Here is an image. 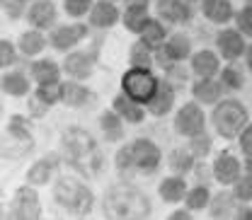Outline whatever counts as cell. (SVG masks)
Segmentation results:
<instances>
[{
	"instance_id": "1",
	"label": "cell",
	"mask_w": 252,
	"mask_h": 220,
	"mask_svg": "<svg viewBox=\"0 0 252 220\" xmlns=\"http://www.w3.org/2000/svg\"><path fill=\"white\" fill-rule=\"evenodd\" d=\"M245 121H248V111L243 109V104H238L233 99L219 104V109L214 111V124H216L220 136H225V138L238 136V131L243 128Z\"/></svg>"
},
{
	"instance_id": "2",
	"label": "cell",
	"mask_w": 252,
	"mask_h": 220,
	"mask_svg": "<svg viewBox=\"0 0 252 220\" xmlns=\"http://www.w3.org/2000/svg\"><path fill=\"white\" fill-rule=\"evenodd\" d=\"M124 90L136 102H148L156 94L158 85H156V78L151 73H146V70H128L124 75Z\"/></svg>"
},
{
	"instance_id": "3",
	"label": "cell",
	"mask_w": 252,
	"mask_h": 220,
	"mask_svg": "<svg viewBox=\"0 0 252 220\" xmlns=\"http://www.w3.org/2000/svg\"><path fill=\"white\" fill-rule=\"evenodd\" d=\"M56 198H59L61 206L73 208V211H88L90 208V201H93L90 193H88V189L75 184V182H65V179H61L59 187H56Z\"/></svg>"
},
{
	"instance_id": "4",
	"label": "cell",
	"mask_w": 252,
	"mask_h": 220,
	"mask_svg": "<svg viewBox=\"0 0 252 220\" xmlns=\"http://www.w3.org/2000/svg\"><path fill=\"white\" fill-rule=\"evenodd\" d=\"M177 131L185 136H196L204 131V114L194 104H185V109L177 114Z\"/></svg>"
},
{
	"instance_id": "5",
	"label": "cell",
	"mask_w": 252,
	"mask_h": 220,
	"mask_svg": "<svg viewBox=\"0 0 252 220\" xmlns=\"http://www.w3.org/2000/svg\"><path fill=\"white\" fill-rule=\"evenodd\" d=\"M133 162L143 169V172H153L160 162V153L151 140H136L133 145Z\"/></svg>"
},
{
	"instance_id": "6",
	"label": "cell",
	"mask_w": 252,
	"mask_h": 220,
	"mask_svg": "<svg viewBox=\"0 0 252 220\" xmlns=\"http://www.w3.org/2000/svg\"><path fill=\"white\" fill-rule=\"evenodd\" d=\"M63 140H65V150L73 157H80L93 150V138L85 131H80V128H70Z\"/></svg>"
},
{
	"instance_id": "7",
	"label": "cell",
	"mask_w": 252,
	"mask_h": 220,
	"mask_svg": "<svg viewBox=\"0 0 252 220\" xmlns=\"http://www.w3.org/2000/svg\"><path fill=\"white\" fill-rule=\"evenodd\" d=\"M15 216L17 218H36L39 216V201L36 193L30 189H22L15 198Z\"/></svg>"
},
{
	"instance_id": "8",
	"label": "cell",
	"mask_w": 252,
	"mask_h": 220,
	"mask_svg": "<svg viewBox=\"0 0 252 220\" xmlns=\"http://www.w3.org/2000/svg\"><path fill=\"white\" fill-rule=\"evenodd\" d=\"M158 12L165 20H170V22H185V20H189V7L185 2H180V0H160L158 2Z\"/></svg>"
},
{
	"instance_id": "9",
	"label": "cell",
	"mask_w": 252,
	"mask_h": 220,
	"mask_svg": "<svg viewBox=\"0 0 252 220\" xmlns=\"http://www.w3.org/2000/svg\"><path fill=\"white\" fill-rule=\"evenodd\" d=\"M238 174H240V165H238L235 157L220 155L219 160H216V179H219V182L230 184V182L238 179Z\"/></svg>"
},
{
	"instance_id": "10",
	"label": "cell",
	"mask_w": 252,
	"mask_h": 220,
	"mask_svg": "<svg viewBox=\"0 0 252 220\" xmlns=\"http://www.w3.org/2000/svg\"><path fill=\"white\" fill-rule=\"evenodd\" d=\"M85 36V27L83 25H73V27H61L59 31H54V46L56 49H68L75 41H80Z\"/></svg>"
},
{
	"instance_id": "11",
	"label": "cell",
	"mask_w": 252,
	"mask_h": 220,
	"mask_svg": "<svg viewBox=\"0 0 252 220\" xmlns=\"http://www.w3.org/2000/svg\"><path fill=\"white\" fill-rule=\"evenodd\" d=\"M219 49L223 51V56L225 58H238L240 56V51H243V39H240V34L238 31H223L219 36Z\"/></svg>"
},
{
	"instance_id": "12",
	"label": "cell",
	"mask_w": 252,
	"mask_h": 220,
	"mask_svg": "<svg viewBox=\"0 0 252 220\" xmlns=\"http://www.w3.org/2000/svg\"><path fill=\"white\" fill-rule=\"evenodd\" d=\"M117 17H119L117 7H114V5H109L107 0H104V2H97V5H94V10H93V15H90L93 25H97V27H109V25H114V22H117Z\"/></svg>"
},
{
	"instance_id": "13",
	"label": "cell",
	"mask_w": 252,
	"mask_h": 220,
	"mask_svg": "<svg viewBox=\"0 0 252 220\" xmlns=\"http://www.w3.org/2000/svg\"><path fill=\"white\" fill-rule=\"evenodd\" d=\"M172 99H175V97H172V90H170L167 85H160L156 90V94L148 99V109L160 116V114H165V111L172 107Z\"/></svg>"
},
{
	"instance_id": "14",
	"label": "cell",
	"mask_w": 252,
	"mask_h": 220,
	"mask_svg": "<svg viewBox=\"0 0 252 220\" xmlns=\"http://www.w3.org/2000/svg\"><path fill=\"white\" fill-rule=\"evenodd\" d=\"M30 20L32 25H36V27H49L54 22V5L49 0L34 2V7L30 10Z\"/></svg>"
},
{
	"instance_id": "15",
	"label": "cell",
	"mask_w": 252,
	"mask_h": 220,
	"mask_svg": "<svg viewBox=\"0 0 252 220\" xmlns=\"http://www.w3.org/2000/svg\"><path fill=\"white\" fill-rule=\"evenodd\" d=\"M204 12H206V17L214 20V22H225V20H230L233 7H230L228 0H206V2H204Z\"/></svg>"
},
{
	"instance_id": "16",
	"label": "cell",
	"mask_w": 252,
	"mask_h": 220,
	"mask_svg": "<svg viewBox=\"0 0 252 220\" xmlns=\"http://www.w3.org/2000/svg\"><path fill=\"white\" fill-rule=\"evenodd\" d=\"M32 73H34L36 82H41V85H51V82H56V80H59V68H56V63L54 61L34 63Z\"/></svg>"
},
{
	"instance_id": "17",
	"label": "cell",
	"mask_w": 252,
	"mask_h": 220,
	"mask_svg": "<svg viewBox=\"0 0 252 220\" xmlns=\"http://www.w3.org/2000/svg\"><path fill=\"white\" fill-rule=\"evenodd\" d=\"M114 109L124 116L126 121H131V124H136V121H141L143 119V109H138V104H133L128 97H117L114 99Z\"/></svg>"
},
{
	"instance_id": "18",
	"label": "cell",
	"mask_w": 252,
	"mask_h": 220,
	"mask_svg": "<svg viewBox=\"0 0 252 220\" xmlns=\"http://www.w3.org/2000/svg\"><path fill=\"white\" fill-rule=\"evenodd\" d=\"M65 70L73 78H88L90 75V58L83 56V54H73V56L65 58Z\"/></svg>"
},
{
	"instance_id": "19",
	"label": "cell",
	"mask_w": 252,
	"mask_h": 220,
	"mask_svg": "<svg viewBox=\"0 0 252 220\" xmlns=\"http://www.w3.org/2000/svg\"><path fill=\"white\" fill-rule=\"evenodd\" d=\"M194 70H196L199 75L209 78L211 73H216V70H219V61H216V56H214L211 51H201V54H196V56H194Z\"/></svg>"
},
{
	"instance_id": "20",
	"label": "cell",
	"mask_w": 252,
	"mask_h": 220,
	"mask_svg": "<svg viewBox=\"0 0 252 220\" xmlns=\"http://www.w3.org/2000/svg\"><path fill=\"white\" fill-rule=\"evenodd\" d=\"M194 94H196V99H201V102H216L220 94V85L214 82V80H199V82L194 85Z\"/></svg>"
},
{
	"instance_id": "21",
	"label": "cell",
	"mask_w": 252,
	"mask_h": 220,
	"mask_svg": "<svg viewBox=\"0 0 252 220\" xmlns=\"http://www.w3.org/2000/svg\"><path fill=\"white\" fill-rule=\"evenodd\" d=\"M61 99L65 102V104H70V107H80V104L88 99V90L80 87V85L68 82V85H63L61 87Z\"/></svg>"
},
{
	"instance_id": "22",
	"label": "cell",
	"mask_w": 252,
	"mask_h": 220,
	"mask_svg": "<svg viewBox=\"0 0 252 220\" xmlns=\"http://www.w3.org/2000/svg\"><path fill=\"white\" fill-rule=\"evenodd\" d=\"M146 22V5H131L126 10V27L131 31H141Z\"/></svg>"
},
{
	"instance_id": "23",
	"label": "cell",
	"mask_w": 252,
	"mask_h": 220,
	"mask_svg": "<svg viewBox=\"0 0 252 220\" xmlns=\"http://www.w3.org/2000/svg\"><path fill=\"white\" fill-rule=\"evenodd\" d=\"M160 196L165 201H180L185 196V182L182 179H165L160 184Z\"/></svg>"
},
{
	"instance_id": "24",
	"label": "cell",
	"mask_w": 252,
	"mask_h": 220,
	"mask_svg": "<svg viewBox=\"0 0 252 220\" xmlns=\"http://www.w3.org/2000/svg\"><path fill=\"white\" fill-rule=\"evenodd\" d=\"M102 131H104V136H107V140H119L122 138V124H119V119L114 116V114H104L102 116Z\"/></svg>"
},
{
	"instance_id": "25",
	"label": "cell",
	"mask_w": 252,
	"mask_h": 220,
	"mask_svg": "<svg viewBox=\"0 0 252 220\" xmlns=\"http://www.w3.org/2000/svg\"><path fill=\"white\" fill-rule=\"evenodd\" d=\"M2 87H5V92H10V94H25L27 92V80L15 73V75H7L2 80Z\"/></svg>"
},
{
	"instance_id": "26",
	"label": "cell",
	"mask_w": 252,
	"mask_h": 220,
	"mask_svg": "<svg viewBox=\"0 0 252 220\" xmlns=\"http://www.w3.org/2000/svg\"><path fill=\"white\" fill-rule=\"evenodd\" d=\"M167 51H170L172 58H185L189 54V41L185 36H172L170 44H167Z\"/></svg>"
},
{
	"instance_id": "27",
	"label": "cell",
	"mask_w": 252,
	"mask_h": 220,
	"mask_svg": "<svg viewBox=\"0 0 252 220\" xmlns=\"http://www.w3.org/2000/svg\"><path fill=\"white\" fill-rule=\"evenodd\" d=\"M49 162H36L34 167L30 169V184H46L49 182Z\"/></svg>"
},
{
	"instance_id": "28",
	"label": "cell",
	"mask_w": 252,
	"mask_h": 220,
	"mask_svg": "<svg viewBox=\"0 0 252 220\" xmlns=\"http://www.w3.org/2000/svg\"><path fill=\"white\" fill-rule=\"evenodd\" d=\"M41 46H44V39H41L36 31H30V34L22 36V51H25L27 56L36 54V51H41Z\"/></svg>"
},
{
	"instance_id": "29",
	"label": "cell",
	"mask_w": 252,
	"mask_h": 220,
	"mask_svg": "<svg viewBox=\"0 0 252 220\" xmlns=\"http://www.w3.org/2000/svg\"><path fill=\"white\" fill-rule=\"evenodd\" d=\"M141 31H143L146 44H158V41L162 39V34H165V31H162V27H160L158 22H153V20H148V22L143 25V29H141Z\"/></svg>"
},
{
	"instance_id": "30",
	"label": "cell",
	"mask_w": 252,
	"mask_h": 220,
	"mask_svg": "<svg viewBox=\"0 0 252 220\" xmlns=\"http://www.w3.org/2000/svg\"><path fill=\"white\" fill-rule=\"evenodd\" d=\"M206 201H209V191L204 187H196L194 191H189V196H187L189 208H204Z\"/></svg>"
},
{
	"instance_id": "31",
	"label": "cell",
	"mask_w": 252,
	"mask_h": 220,
	"mask_svg": "<svg viewBox=\"0 0 252 220\" xmlns=\"http://www.w3.org/2000/svg\"><path fill=\"white\" fill-rule=\"evenodd\" d=\"M131 61L136 63V65H148L151 63V56H148V49H146V41L143 44H136L133 49H131Z\"/></svg>"
},
{
	"instance_id": "32",
	"label": "cell",
	"mask_w": 252,
	"mask_h": 220,
	"mask_svg": "<svg viewBox=\"0 0 252 220\" xmlns=\"http://www.w3.org/2000/svg\"><path fill=\"white\" fill-rule=\"evenodd\" d=\"M191 148H194V153H196V155H206V153H209V148H211V140H209L206 136L196 133V136H194V143H191Z\"/></svg>"
},
{
	"instance_id": "33",
	"label": "cell",
	"mask_w": 252,
	"mask_h": 220,
	"mask_svg": "<svg viewBox=\"0 0 252 220\" xmlns=\"http://www.w3.org/2000/svg\"><path fill=\"white\" fill-rule=\"evenodd\" d=\"M172 167L175 169H180V172H185V169H189L191 167V155H187V153H175L172 155Z\"/></svg>"
},
{
	"instance_id": "34",
	"label": "cell",
	"mask_w": 252,
	"mask_h": 220,
	"mask_svg": "<svg viewBox=\"0 0 252 220\" xmlns=\"http://www.w3.org/2000/svg\"><path fill=\"white\" fill-rule=\"evenodd\" d=\"M39 97H41L44 102H49V104H51V102H56V99L61 97V90H56V87H54V82H51V85H41Z\"/></svg>"
},
{
	"instance_id": "35",
	"label": "cell",
	"mask_w": 252,
	"mask_h": 220,
	"mask_svg": "<svg viewBox=\"0 0 252 220\" xmlns=\"http://www.w3.org/2000/svg\"><path fill=\"white\" fill-rule=\"evenodd\" d=\"M238 25L245 34H252V7H245L240 15H238Z\"/></svg>"
},
{
	"instance_id": "36",
	"label": "cell",
	"mask_w": 252,
	"mask_h": 220,
	"mask_svg": "<svg viewBox=\"0 0 252 220\" xmlns=\"http://www.w3.org/2000/svg\"><path fill=\"white\" fill-rule=\"evenodd\" d=\"M88 5H90V0H65V10L70 15H83L88 10Z\"/></svg>"
},
{
	"instance_id": "37",
	"label": "cell",
	"mask_w": 252,
	"mask_h": 220,
	"mask_svg": "<svg viewBox=\"0 0 252 220\" xmlns=\"http://www.w3.org/2000/svg\"><path fill=\"white\" fill-rule=\"evenodd\" d=\"M235 196H238V198H243V201L252 198V179H243V182H238V187H235Z\"/></svg>"
},
{
	"instance_id": "38",
	"label": "cell",
	"mask_w": 252,
	"mask_h": 220,
	"mask_svg": "<svg viewBox=\"0 0 252 220\" xmlns=\"http://www.w3.org/2000/svg\"><path fill=\"white\" fill-rule=\"evenodd\" d=\"M223 82L228 85V87H240V75L233 70V68H228V70H223Z\"/></svg>"
},
{
	"instance_id": "39",
	"label": "cell",
	"mask_w": 252,
	"mask_h": 220,
	"mask_svg": "<svg viewBox=\"0 0 252 220\" xmlns=\"http://www.w3.org/2000/svg\"><path fill=\"white\" fill-rule=\"evenodd\" d=\"M0 51H2V54H0V63L7 65V63L12 61V46H10V41H2V44H0Z\"/></svg>"
},
{
	"instance_id": "40",
	"label": "cell",
	"mask_w": 252,
	"mask_h": 220,
	"mask_svg": "<svg viewBox=\"0 0 252 220\" xmlns=\"http://www.w3.org/2000/svg\"><path fill=\"white\" fill-rule=\"evenodd\" d=\"M117 160H119V167L126 169V167H128V162L133 160V148H131V150H122V153L117 155Z\"/></svg>"
},
{
	"instance_id": "41",
	"label": "cell",
	"mask_w": 252,
	"mask_h": 220,
	"mask_svg": "<svg viewBox=\"0 0 252 220\" xmlns=\"http://www.w3.org/2000/svg\"><path fill=\"white\" fill-rule=\"evenodd\" d=\"M240 143H243V150H245L248 155H252V126L243 133V140H240Z\"/></svg>"
},
{
	"instance_id": "42",
	"label": "cell",
	"mask_w": 252,
	"mask_h": 220,
	"mask_svg": "<svg viewBox=\"0 0 252 220\" xmlns=\"http://www.w3.org/2000/svg\"><path fill=\"white\" fill-rule=\"evenodd\" d=\"M2 5H5V10H7V15H12V17H17V15H20V7H17V2H10V0H2Z\"/></svg>"
},
{
	"instance_id": "43",
	"label": "cell",
	"mask_w": 252,
	"mask_h": 220,
	"mask_svg": "<svg viewBox=\"0 0 252 220\" xmlns=\"http://www.w3.org/2000/svg\"><path fill=\"white\" fill-rule=\"evenodd\" d=\"M128 2H131V5H146L148 0H128Z\"/></svg>"
},
{
	"instance_id": "44",
	"label": "cell",
	"mask_w": 252,
	"mask_h": 220,
	"mask_svg": "<svg viewBox=\"0 0 252 220\" xmlns=\"http://www.w3.org/2000/svg\"><path fill=\"white\" fill-rule=\"evenodd\" d=\"M240 218H252L250 211H240Z\"/></svg>"
},
{
	"instance_id": "45",
	"label": "cell",
	"mask_w": 252,
	"mask_h": 220,
	"mask_svg": "<svg viewBox=\"0 0 252 220\" xmlns=\"http://www.w3.org/2000/svg\"><path fill=\"white\" fill-rule=\"evenodd\" d=\"M248 65L252 68V46H250V51H248Z\"/></svg>"
},
{
	"instance_id": "46",
	"label": "cell",
	"mask_w": 252,
	"mask_h": 220,
	"mask_svg": "<svg viewBox=\"0 0 252 220\" xmlns=\"http://www.w3.org/2000/svg\"><path fill=\"white\" fill-rule=\"evenodd\" d=\"M248 167H250V172H252V162H250V165H248Z\"/></svg>"
},
{
	"instance_id": "47",
	"label": "cell",
	"mask_w": 252,
	"mask_h": 220,
	"mask_svg": "<svg viewBox=\"0 0 252 220\" xmlns=\"http://www.w3.org/2000/svg\"><path fill=\"white\" fill-rule=\"evenodd\" d=\"M20 2H25V0H20Z\"/></svg>"
}]
</instances>
